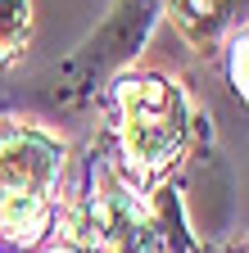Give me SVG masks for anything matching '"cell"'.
<instances>
[{"label": "cell", "mask_w": 249, "mask_h": 253, "mask_svg": "<svg viewBox=\"0 0 249 253\" xmlns=\"http://www.w3.org/2000/svg\"><path fill=\"white\" fill-rule=\"evenodd\" d=\"M118 104V158L132 181H154L191 145V109L177 82L159 73H132L113 86Z\"/></svg>", "instance_id": "obj_1"}, {"label": "cell", "mask_w": 249, "mask_h": 253, "mask_svg": "<svg viewBox=\"0 0 249 253\" xmlns=\"http://www.w3.org/2000/svg\"><path fill=\"white\" fill-rule=\"evenodd\" d=\"M64 145L41 126H0V235L32 249L54 226Z\"/></svg>", "instance_id": "obj_2"}, {"label": "cell", "mask_w": 249, "mask_h": 253, "mask_svg": "<svg viewBox=\"0 0 249 253\" xmlns=\"http://www.w3.org/2000/svg\"><path fill=\"white\" fill-rule=\"evenodd\" d=\"M172 23L191 37L195 45H208L236 14V0H168Z\"/></svg>", "instance_id": "obj_3"}, {"label": "cell", "mask_w": 249, "mask_h": 253, "mask_svg": "<svg viewBox=\"0 0 249 253\" xmlns=\"http://www.w3.org/2000/svg\"><path fill=\"white\" fill-rule=\"evenodd\" d=\"M32 41V0H0V68L27 54Z\"/></svg>", "instance_id": "obj_4"}, {"label": "cell", "mask_w": 249, "mask_h": 253, "mask_svg": "<svg viewBox=\"0 0 249 253\" xmlns=\"http://www.w3.org/2000/svg\"><path fill=\"white\" fill-rule=\"evenodd\" d=\"M227 68H231V86H236V95L249 104V27L231 41V59H227Z\"/></svg>", "instance_id": "obj_5"}, {"label": "cell", "mask_w": 249, "mask_h": 253, "mask_svg": "<svg viewBox=\"0 0 249 253\" xmlns=\"http://www.w3.org/2000/svg\"><path fill=\"white\" fill-rule=\"evenodd\" d=\"M0 253H9V249H0Z\"/></svg>", "instance_id": "obj_6"}]
</instances>
